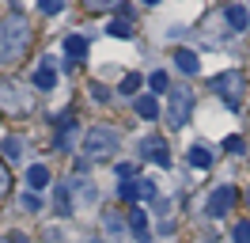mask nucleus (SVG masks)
Returning <instances> with one entry per match:
<instances>
[{
    "label": "nucleus",
    "instance_id": "f257e3e1",
    "mask_svg": "<svg viewBox=\"0 0 250 243\" xmlns=\"http://www.w3.org/2000/svg\"><path fill=\"white\" fill-rule=\"evenodd\" d=\"M31 42V27L23 15H8L0 23V65H12V61L23 57V49Z\"/></svg>",
    "mask_w": 250,
    "mask_h": 243
},
{
    "label": "nucleus",
    "instance_id": "f03ea898",
    "mask_svg": "<svg viewBox=\"0 0 250 243\" xmlns=\"http://www.w3.org/2000/svg\"><path fill=\"white\" fill-rule=\"evenodd\" d=\"M212 91H216L231 110H239V106H243V91H247V76L235 73V69L231 73H220V76H212Z\"/></svg>",
    "mask_w": 250,
    "mask_h": 243
},
{
    "label": "nucleus",
    "instance_id": "7ed1b4c3",
    "mask_svg": "<svg viewBox=\"0 0 250 243\" xmlns=\"http://www.w3.org/2000/svg\"><path fill=\"white\" fill-rule=\"evenodd\" d=\"M83 152H87L91 160H110V156L118 152V133L106 129V125L87 129V137H83Z\"/></svg>",
    "mask_w": 250,
    "mask_h": 243
},
{
    "label": "nucleus",
    "instance_id": "20e7f679",
    "mask_svg": "<svg viewBox=\"0 0 250 243\" xmlns=\"http://www.w3.org/2000/svg\"><path fill=\"white\" fill-rule=\"evenodd\" d=\"M189 110H193V95H189V91H171V103H167V125H171V129L186 125Z\"/></svg>",
    "mask_w": 250,
    "mask_h": 243
},
{
    "label": "nucleus",
    "instance_id": "39448f33",
    "mask_svg": "<svg viewBox=\"0 0 250 243\" xmlns=\"http://www.w3.org/2000/svg\"><path fill=\"white\" fill-rule=\"evenodd\" d=\"M141 156L144 160H156L159 167H171V152H167V145H163L159 137H144L141 141Z\"/></svg>",
    "mask_w": 250,
    "mask_h": 243
},
{
    "label": "nucleus",
    "instance_id": "423d86ee",
    "mask_svg": "<svg viewBox=\"0 0 250 243\" xmlns=\"http://www.w3.org/2000/svg\"><path fill=\"white\" fill-rule=\"evenodd\" d=\"M0 106H4V110H12V114H19V110H27V106H31V99H27V95H19L16 84H0Z\"/></svg>",
    "mask_w": 250,
    "mask_h": 243
},
{
    "label": "nucleus",
    "instance_id": "0eeeda50",
    "mask_svg": "<svg viewBox=\"0 0 250 243\" xmlns=\"http://www.w3.org/2000/svg\"><path fill=\"white\" fill-rule=\"evenodd\" d=\"M231 201H235L231 186H216V190L208 194V217H224V213L231 209Z\"/></svg>",
    "mask_w": 250,
    "mask_h": 243
},
{
    "label": "nucleus",
    "instance_id": "6e6552de",
    "mask_svg": "<svg viewBox=\"0 0 250 243\" xmlns=\"http://www.w3.org/2000/svg\"><path fill=\"white\" fill-rule=\"evenodd\" d=\"M174 65H178L186 76H197V73H201V61H197L193 49H178V53H174Z\"/></svg>",
    "mask_w": 250,
    "mask_h": 243
},
{
    "label": "nucleus",
    "instance_id": "1a4fd4ad",
    "mask_svg": "<svg viewBox=\"0 0 250 243\" xmlns=\"http://www.w3.org/2000/svg\"><path fill=\"white\" fill-rule=\"evenodd\" d=\"M53 84H57V73H53V65H49V61H42V65L34 69V88H38V91H49Z\"/></svg>",
    "mask_w": 250,
    "mask_h": 243
},
{
    "label": "nucleus",
    "instance_id": "9d476101",
    "mask_svg": "<svg viewBox=\"0 0 250 243\" xmlns=\"http://www.w3.org/2000/svg\"><path fill=\"white\" fill-rule=\"evenodd\" d=\"M186 160L197 167V171H205V167H212V152L205 148V145H193V148L186 152Z\"/></svg>",
    "mask_w": 250,
    "mask_h": 243
},
{
    "label": "nucleus",
    "instance_id": "9b49d317",
    "mask_svg": "<svg viewBox=\"0 0 250 243\" xmlns=\"http://www.w3.org/2000/svg\"><path fill=\"white\" fill-rule=\"evenodd\" d=\"M46 182H49V167H46V164H34L31 171H27V186H31L34 194H38Z\"/></svg>",
    "mask_w": 250,
    "mask_h": 243
},
{
    "label": "nucleus",
    "instance_id": "f8f14e48",
    "mask_svg": "<svg viewBox=\"0 0 250 243\" xmlns=\"http://www.w3.org/2000/svg\"><path fill=\"white\" fill-rule=\"evenodd\" d=\"M247 23H250V12L243 8V4H231V8H228V27L231 30H247Z\"/></svg>",
    "mask_w": 250,
    "mask_h": 243
},
{
    "label": "nucleus",
    "instance_id": "ddd939ff",
    "mask_svg": "<svg viewBox=\"0 0 250 243\" xmlns=\"http://www.w3.org/2000/svg\"><path fill=\"white\" fill-rule=\"evenodd\" d=\"M83 53H87V42H83L80 34H68V38H64V57L80 61V57H83Z\"/></svg>",
    "mask_w": 250,
    "mask_h": 243
},
{
    "label": "nucleus",
    "instance_id": "4468645a",
    "mask_svg": "<svg viewBox=\"0 0 250 243\" xmlns=\"http://www.w3.org/2000/svg\"><path fill=\"white\" fill-rule=\"evenodd\" d=\"M0 152H4V160H23V141H19V137H4V141H0Z\"/></svg>",
    "mask_w": 250,
    "mask_h": 243
},
{
    "label": "nucleus",
    "instance_id": "2eb2a0df",
    "mask_svg": "<svg viewBox=\"0 0 250 243\" xmlns=\"http://www.w3.org/2000/svg\"><path fill=\"white\" fill-rule=\"evenodd\" d=\"M137 114H141V118H159L156 95H141V99H137Z\"/></svg>",
    "mask_w": 250,
    "mask_h": 243
},
{
    "label": "nucleus",
    "instance_id": "dca6fc26",
    "mask_svg": "<svg viewBox=\"0 0 250 243\" xmlns=\"http://www.w3.org/2000/svg\"><path fill=\"white\" fill-rule=\"evenodd\" d=\"M129 224H133V232H137V240L148 243V217H144L141 209H133V213H129Z\"/></svg>",
    "mask_w": 250,
    "mask_h": 243
},
{
    "label": "nucleus",
    "instance_id": "f3484780",
    "mask_svg": "<svg viewBox=\"0 0 250 243\" xmlns=\"http://www.w3.org/2000/svg\"><path fill=\"white\" fill-rule=\"evenodd\" d=\"M118 194H122V201H137V197H144L141 194V179H137V182H122Z\"/></svg>",
    "mask_w": 250,
    "mask_h": 243
},
{
    "label": "nucleus",
    "instance_id": "a211bd4d",
    "mask_svg": "<svg viewBox=\"0 0 250 243\" xmlns=\"http://www.w3.org/2000/svg\"><path fill=\"white\" fill-rule=\"evenodd\" d=\"M110 34H114V38H133V27H129V19H114V23H110Z\"/></svg>",
    "mask_w": 250,
    "mask_h": 243
},
{
    "label": "nucleus",
    "instance_id": "6ab92c4d",
    "mask_svg": "<svg viewBox=\"0 0 250 243\" xmlns=\"http://www.w3.org/2000/svg\"><path fill=\"white\" fill-rule=\"evenodd\" d=\"M231 240L235 243H250V220H239V224L231 228Z\"/></svg>",
    "mask_w": 250,
    "mask_h": 243
},
{
    "label": "nucleus",
    "instance_id": "aec40b11",
    "mask_svg": "<svg viewBox=\"0 0 250 243\" xmlns=\"http://www.w3.org/2000/svg\"><path fill=\"white\" fill-rule=\"evenodd\" d=\"M224 152H235V156H243V152H247V141H243V137H228V141H224Z\"/></svg>",
    "mask_w": 250,
    "mask_h": 243
},
{
    "label": "nucleus",
    "instance_id": "412c9836",
    "mask_svg": "<svg viewBox=\"0 0 250 243\" xmlns=\"http://www.w3.org/2000/svg\"><path fill=\"white\" fill-rule=\"evenodd\" d=\"M141 84H144L141 76H137V73H129V76H125V80H122V91H125V95H133V91L141 88Z\"/></svg>",
    "mask_w": 250,
    "mask_h": 243
},
{
    "label": "nucleus",
    "instance_id": "4be33fe9",
    "mask_svg": "<svg viewBox=\"0 0 250 243\" xmlns=\"http://www.w3.org/2000/svg\"><path fill=\"white\" fill-rule=\"evenodd\" d=\"M148 88L152 91H167V73H152L148 76Z\"/></svg>",
    "mask_w": 250,
    "mask_h": 243
},
{
    "label": "nucleus",
    "instance_id": "5701e85b",
    "mask_svg": "<svg viewBox=\"0 0 250 243\" xmlns=\"http://www.w3.org/2000/svg\"><path fill=\"white\" fill-rule=\"evenodd\" d=\"M38 8H42L46 15H57V12L64 8V0H38Z\"/></svg>",
    "mask_w": 250,
    "mask_h": 243
},
{
    "label": "nucleus",
    "instance_id": "b1692460",
    "mask_svg": "<svg viewBox=\"0 0 250 243\" xmlns=\"http://www.w3.org/2000/svg\"><path fill=\"white\" fill-rule=\"evenodd\" d=\"M23 209H31V213H38V209H42V197L34 194V190H31V194H23Z\"/></svg>",
    "mask_w": 250,
    "mask_h": 243
},
{
    "label": "nucleus",
    "instance_id": "393cba45",
    "mask_svg": "<svg viewBox=\"0 0 250 243\" xmlns=\"http://www.w3.org/2000/svg\"><path fill=\"white\" fill-rule=\"evenodd\" d=\"M8 186H12V179H8V167H4V160H0V197L8 194Z\"/></svg>",
    "mask_w": 250,
    "mask_h": 243
},
{
    "label": "nucleus",
    "instance_id": "a878e982",
    "mask_svg": "<svg viewBox=\"0 0 250 243\" xmlns=\"http://www.w3.org/2000/svg\"><path fill=\"white\" fill-rule=\"evenodd\" d=\"M91 99H99V103H106V99H110V91L103 88V84H91Z\"/></svg>",
    "mask_w": 250,
    "mask_h": 243
},
{
    "label": "nucleus",
    "instance_id": "bb28decb",
    "mask_svg": "<svg viewBox=\"0 0 250 243\" xmlns=\"http://www.w3.org/2000/svg\"><path fill=\"white\" fill-rule=\"evenodd\" d=\"M83 4H87V8H91V12H103V8H110V4H114V0H83Z\"/></svg>",
    "mask_w": 250,
    "mask_h": 243
},
{
    "label": "nucleus",
    "instance_id": "cd10ccee",
    "mask_svg": "<svg viewBox=\"0 0 250 243\" xmlns=\"http://www.w3.org/2000/svg\"><path fill=\"white\" fill-rule=\"evenodd\" d=\"M141 194H144V197H156V182H148V179H141Z\"/></svg>",
    "mask_w": 250,
    "mask_h": 243
},
{
    "label": "nucleus",
    "instance_id": "c85d7f7f",
    "mask_svg": "<svg viewBox=\"0 0 250 243\" xmlns=\"http://www.w3.org/2000/svg\"><path fill=\"white\" fill-rule=\"evenodd\" d=\"M8 243H31V240H27L23 232H8Z\"/></svg>",
    "mask_w": 250,
    "mask_h": 243
},
{
    "label": "nucleus",
    "instance_id": "c756f323",
    "mask_svg": "<svg viewBox=\"0 0 250 243\" xmlns=\"http://www.w3.org/2000/svg\"><path fill=\"white\" fill-rule=\"evenodd\" d=\"M144 4H159V0H144Z\"/></svg>",
    "mask_w": 250,
    "mask_h": 243
},
{
    "label": "nucleus",
    "instance_id": "7c9ffc66",
    "mask_svg": "<svg viewBox=\"0 0 250 243\" xmlns=\"http://www.w3.org/2000/svg\"><path fill=\"white\" fill-rule=\"evenodd\" d=\"M247 205H250V190H247Z\"/></svg>",
    "mask_w": 250,
    "mask_h": 243
}]
</instances>
